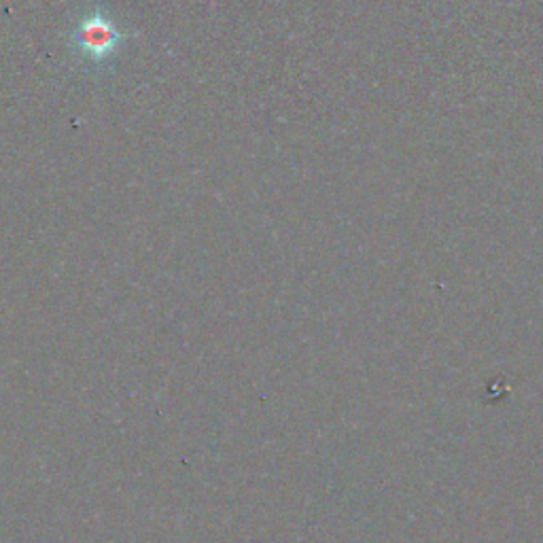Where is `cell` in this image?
Segmentation results:
<instances>
[{
  "mask_svg": "<svg viewBox=\"0 0 543 543\" xmlns=\"http://www.w3.org/2000/svg\"><path fill=\"white\" fill-rule=\"evenodd\" d=\"M121 41H124V34L100 11L87 15L73 32L75 47L94 62H104L111 58Z\"/></svg>",
  "mask_w": 543,
  "mask_h": 543,
  "instance_id": "1",
  "label": "cell"
}]
</instances>
